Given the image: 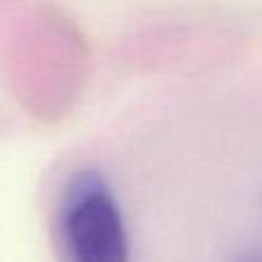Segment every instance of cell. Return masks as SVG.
Here are the masks:
<instances>
[{
    "mask_svg": "<svg viewBox=\"0 0 262 262\" xmlns=\"http://www.w3.org/2000/svg\"><path fill=\"white\" fill-rule=\"evenodd\" d=\"M62 235L72 262H129V235L104 177L83 170L69 182Z\"/></svg>",
    "mask_w": 262,
    "mask_h": 262,
    "instance_id": "6da1fadb",
    "label": "cell"
}]
</instances>
